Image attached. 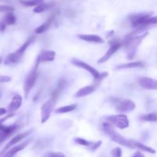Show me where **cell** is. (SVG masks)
<instances>
[{
	"instance_id": "obj_37",
	"label": "cell",
	"mask_w": 157,
	"mask_h": 157,
	"mask_svg": "<svg viewBox=\"0 0 157 157\" xmlns=\"http://www.w3.org/2000/svg\"><path fill=\"white\" fill-rule=\"evenodd\" d=\"M6 110L5 108H0V117L1 116H3L4 114H6Z\"/></svg>"
},
{
	"instance_id": "obj_21",
	"label": "cell",
	"mask_w": 157,
	"mask_h": 157,
	"mask_svg": "<svg viewBox=\"0 0 157 157\" xmlns=\"http://www.w3.org/2000/svg\"><path fill=\"white\" fill-rule=\"evenodd\" d=\"M134 147L135 149H138V150H140L142 151L147 152V153H152V154H155L156 153V150L154 149L151 148L150 147H147V146L144 145V144H141V143L137 142V141L135 140L134 142Z\"/></svg>"
},
{
	"instance_id": "obj_34",
	"label": "cell",
	"mask_w": 157,
	"mask_h": 157,
	"mask_svg": "<svg viewBox=\"0 0 157 157\" xmlns=\"http://www.w3.org/2000/svg\"><path fill=\"white\" fill-rule=\"evenodd\" d=\"M12 78L9 76H6V75H0V84L1 83H7L11 81Z\"/></svg>"
},
{
	"instance_id": "obj_12",
	"label": "cell",
	"mask_w": 157,
	"mask_h": 157,
	"mask_svg": "<svg viewBox=\"0 0 157 157\" xmlns=\"http://www.w3.org/2000/svg\"><path fill=\"white\" fill-rule=\"evenodd\" d=\"M55 58V52L53 51H43L42 52L38 55L36 58L37 64H40L43 62H48V61H53Z\"/></svg>"
},
{
	"instance_id": "obj_17",
	"label": "cell",
	"mask_w": 157,
	"mask_h": 157,
	"mask_svg": "<svg viewBox=\"0 0 157 157\" xmlns=\"http://www.w3.org/2000/svg\"><path fill=\"white\" fill-rule=\"evenodd\" d=\"M30 141H31L30 140H29L25 141V142L21 143V144H18V145L15 146V147H12V148L9 149V150H8V151L6 152V153H5V154L7 155V156L14 157V156H15L17 153H18L19 151H21L22 150H24V149L27 147L28 144H29Z\"/></svg>"
},
{
	"instance_id": "obj_42",
	"label": "cell",
	"mask_w": 157,
	"mask_h": 157,
	"mask_svg": "<svg viewBox=\"0 0 157 157\" xmlns=\"http://www.w3.org/2000/svg\"><path fill=\"white\" fill-rule=\"evenodd\" d=\"M0 1H1V0H0Z\"/></svg>"
},
{
	"instance_id": "obj_16",
	"label": "cell",
	"mask_w": 157,
	"mask_h": 157,
	"mask_svg": "<svg viewBox=\"0 0 157 157\" xmlns=\"http://www.w3.org/2000/svg\"><path fill=\"white\" fill-rule=\"evenodd\" d=\"M97 87L95 85H89L86 86V87H82V88L79 89V90L77 91V93L75 94V97L76 98H83V97L87 96V95L90 94L93 92L95 91Z\"/></svg>"
},
{
	"instance_id": "obj_28",
	"label": "cell",
	"mask_w": 157,
	"mask_h": 157,
	"mask_svg": "<svg viewBox=\"0 0 157 157\" xmlns=\"http://www.w3.org/2000/svg\"><path fill=\"white\" fill-rule=\"evenodd\" d=\"M107 76H108V73H107V72H104V73H101V75H100L99 78H98V79L94 80V85H95L97 87V86H98V84H99L100 83H101V81H102L104 79V78H107Z\"/></svg>"
},
{
	"instance_id": "obj_4",
	"label": "cell",
	"mask_w": 157,
	"mask_h": 157,
	"mask_svg": "<svg viewBox=\"0 0 157 157\" xmlns=\"http://www.w3.org/2000/svg\"><path fill=\"white\" fill-rule=\"evenodd\" d=\"M112 104L117 111L122 113L133 111L136 107V104L131 100L121 99V98H111Z\"/></svg>"
},
{
	"instance_id": "obj_24",
	"label": "cell",
	"mask_w": 157,
	"mask_h": 157,
	"mask_svg": "<svg viewBox=\"0 0 157 157\" xmlns=\"http://www.w3.org/2000/svg\"><path fill=\"white\" fill-rule=\"evenodd\" d=\"M44 0H19L20 3L21 5L27 7H31V6H38V5L43 3Z\"/></svg>"
},
{
	"instance_id": "obj_27",
	"label": "cell",
	"mask_w": 157,
	"mask_h": 157,
	"mask_svg": "<svg viewBox=\"0 0 157 157\" xmlns=\"http://www.w3.org/2000/svg\"><path fill=\"white\" fill-rule=\"evenodd\" d=\"M43 157H66L65 155L61 152H48L45 153Z\"/></svg>"
},
{
	"instance_id": "obj_11",
	"label": "cell",
	"mask_w": 157,
	"mask_h": 157,
	"mask_svg": "<svg viewBox=\"0 0 157 157\" xmlns=\"http://www.w3.org/2000/svg\"><path fill=\"white\" fill-rule=\"evenodd\" d=\"M140 87L146 90H157V80L147 77H142L138 81Z\"/></svg>"
},
{
	"instance_id": "obj_35",
	"label": "cell",
	"mask_w": 157,
	"mask_h": 157,
	"mask_svg": "<svg viewBox=\"0 0 157 157\" xmlns=\"http://www.w3.org/2000/svg\"><path fill=\"white\" fill-rule=\"evenodd\" d=\"M132 157H145V156H144V155L140 151H137L133 155V156Z\"/></svg>"
},
{
	"instance_id": "obj_18",
	"label": "cell",
	"mask_w": 157,
	"mask_h": 157,
	"mask_svg": "<svg viewBox=\"0 0 157 157\" xmlns=\"http://www.w3.org/2000/svg\"><path fill=\"white\" fill-rule=\"evenodd\" d=\"M145 66L143 61H133V62L127 63V64H120L117 66V70H121V69H130V68H137V67H144Z\"/></svg>"
},
{
	"instance_id": "obj_13",
	"label": "cell",
	"mask_w": 157,
	"mask_h": 157,
	"mask_svg": "<svg viewBox=\"0 0 157 157\" xmlns=\"http://www.w3.org/2000/svg\"><path fill=\"white\" fill-rule=\"evenodd\" d=\"M22 103V98L20 95L16 94L12 98L9 107H8V110L9 112H14L20 108Z\"/></svg>"
},
{
	"instance_id": "obj_6",
	"label": "cell",
	"mask_w": 157,
	"mask_h": 157,
	"mask_svg": "<svg viewBox=\"0 0 157 157\" xmlns=\"http://www.w3.org/2000/svg\"><path fill=\"white\" fill-rule=\"evenodd\" d=\"M107 122L110 123V124L116 126L117 127L120 129L127 128L130 125V121H129L128 117L124 114L119 115H112L107 117Z\"/></svg>"
},
{
	"instance_id": "obj_32",
	"label": "cell",
	"mask_w": 157,
	"mask_h": 157,
	"mask_svg": "<svg viewBox=\"0 0 157 157\" xmlns=\"http://www.w3.org/2000/svg\"><path fill=\"white\" fill-rule=\"evenodd\" d=\"M11 136V135L8 134V133H5V132L0 130V145L4 142L6 140H7L8 138H9Z\"/></svg>"
},
{
	"instance_id": "obj_10",
	"label": "cell",
	"mask_w": 157,
	"mask_h": 157,
	"mask_svg": "<svg viewBox=\"0 0 157 157\" xmlns=\"http://www.w3.org/2000/svg\"><path fill=\"white\" fill-rule=\"evenodd\" d=\"M74 141H75L76 144H79V145L86 147L90 151L92 152L96 151V150L101 147V144H102V142H101V140L97 141V142H93V141H88L87 140H84L81 137L75 138Z\"/></svg>"
},
{
	"instance_id": "obj_7",
	"label": "cell",
	"mask_w": 157,
	"mask_h": 157,
	"mask_svg": "<svg viewBox=\"0 0 157 157\" xmlns=\"http://www.w3.org/2000/svg\"><path fill=\"white\" fill-rule=\"evenodd\" d=\"M55 100L51 98L43 104L41 108V122L44 124L50 118L51 114L54 110L55 105Z\"/></svg>"
},
{
	"instance_id": "obj_15",
	"label": "cell",
	"mask_w": 157,
	"mask_h": 157,
	"mask_svg": "<svg viewBox=\"0 0 157 157\" xmlns=\"http://www.w3.org/2000/svg\"><path fill=\"white\" fill-rule=\"evenodd\" d=\"M78 38L83 41H88V42L98 43V44H102L104 43V39L99 35H78Z\"/></svg>"
},
{
	"instance_id": "obj_29",
	"label": "cell",
	"mask_w": 157,
	"mask_h": 157,
	"mask_svg": "<svg viewBox=\"0 0 157 157\" xmlns=\"http://www.w3.org/2000/svg\"><path fill=\"white\" fill-rule=\"evenodd\" d=\"M112 157H122V150L120 147H116L111 151Z\"/></svg>"
},
{
	"instance_id": "obj_41",
	"label": "cell",
	"mask_w": 157,
	"mask_h": 157,
	"mask_svg": "<svg viewBox=\"0 0 157 157\" xmlns=\"http://www.w3.org/2000/svg\"><path fill=\"white\" fill-rule=\"evenodd\" d=\"M1 95H2V93H1V90H0V98H1Z\"/></svg>"
},
{
	"instance_id": "obj_39",
	"label": "cell",
	"mask_w": 157,
	"mask_h": 157,
	"mask_svg": "<svg viewBox=\"0 0 157 157\" xmlns=\"http://www.w3.org/2000/svg\"><path fill=\"white\" fill-rule=\"evenodd\" d=\"M2 57H0V64H2Z\"/></svg>"
},
{
	"instance_id": "obj_25",
	"label": "cell",
	"mask_w": 157,
	"mask_h": 157,
	"mask_svg": "<svg viewBox=\"0 0 157 157\" xmlns=\"http://www.w3.org/2000/svg\"><path fill=\"white\" fill-rule=\"evenodd\" d=\"M140 119L144 121H148V122H156L157 121V114L156 113H147L144 114L140 117Z\"/></svg>"
},
{
	"instance_id": "obj_23",
	"label": "cell",
	"mask_w": 157,
	"mask_h": 157,
	"mask_svg": "<svg viewBox=\"0 0 157 157\" xmlns=\"http://www.w3.org/2000/svg\"><path fill=\"white\" fill-rule=\"evenodd\" d=\"M3 21L6 23V25H12L16 22V17L12 12H8L4 17Z\"/></svg>"
},
{
	"instance_id": "obj_36",
	"label": "cell",
	"mask_w": 157,
	"mask_h": 157,
	"mask_svg": "<svg viewBox=\"0 0 157 157\" xmlns=\"http://www.w3.org/2000/svg\"><path fill=\"white\" fill-rule=\"evenodd\" d=\"M6 23L4 22V21H1V22H0V30L2 31H2H4L5 29H6Z\"/></svg>"
},
{
	"instance_id": "obj_9",
	"label": "cell",
	"mask_w": 157,
	"mask_h": 157,
	"mask_svg": "<svg viewBox=\"0 0 157 157\" xmlns=\"http://www.w3.org/2000/svg\"><path fill=\"white\" fill-rule=\"evenodd\" d=\"M34 130H27V131L24 132V133H19V134H17L16 136H14L13 138H12V140H11L10 141H9V143H8L7 144H6V147H4V149H3L2 150V152L0 153V155L3 154V153H5V152L6 151H8V150H9L10 148H12V147H14V146L15 145V144H17L18 143L21 142L22 140H24L25 138L27 137L28 136H29V135L31 134V133L33 132Z\"/></svg>"
},
{
	"instance_id": "obj_38",
	"label": "cell",
	"mask_w": 157,
	"mask_h": 157,
	"mask_svg": "<svg viewBox=\"0 0 157 157\" xmlns=\"http://www.w3.org/2000/svg\"><path fill=\"white\" fill-rule=\"evenodd\" d=\"M4 126H5V125H3V124H2L1 122H0V130H2V128H3V127H4Z\"/></svg>"
},
{
	"instance_id": "obj_30",
	"label": "cell",
	"mask_w": 157,
	"mask_h": 157,
	"mask_svg": "<svg viewBox=\"0 0 157 157\" xmlns=\"http://www.w3.org/2000/svg\"><path fill=\"white\" fill-rule=\"evenodd\" d=\"M14 8L9 6H2L0 5V12H12Z\"/></svg>"
},
{
	"instance_id": "obj_33",
	"label": "cell",
	"mask_w": 157,
	"mask_h": 157,
	"mask_svg": "<svg viewBox=\"0 0 157 157\" xmlns=\"http://www.w3.org/2000/svg\"><path fill=\"white\" fill-rule=\"evenodd\" d=\"M153 25H157V15L154 17H150L148 20L147 21V25L150 26Z\"/></svg>"
},
{
	"instance_id": "obj_8",
	"label": "cell",
	"mask_w": 157,
	"mask_h": 157,
	"mask_svg": "<svg viewBox=\"0 0 157 157\" xmlns=\"http://www.w3.org/2000/svg\"><path fill=\"white\" fill-rule=\"evenodd\" d=\"M71 63L74 64V65L76 66V67H80V68H82L84 69V70H86L87 71H88L89 73L94 77V80L98 79V78L100 77V75H101V73H100L97 69H95L94 67L90 66V64L81 61V60L76 59V58H73V59L71 60Z\"/></svg>"
},
{
	"instance_id": "obj_22",
	"label": "cell",
	"mask_w": 157,
	"mask_h": 157,
	"mask_svg": "<svg viewBox=\"0 0 157 157\" xmlns=\"http://www.w3.org/2000/svg\"><path fill=\"white\" fill-rule=\"evenodd\" d=\"M35 39H36V37L32 36L31 38H29V39H28L27 41H26L25 42L24 44H23L22 45H21V47H20L17 51H18L20 54H21V55H24V53L25 52V51L27 50L28 48H29V46H30L31 44H32V43L35 41Z\"/></svg>"
},
{
	"instance_id": "obj_14",
	"label": "cell",
	"mask_w": 157,
	"mask_h": 157,
	"mask_svg": "<svg viewBox=\"0 0 157 157\" xmlns=\"http://www.w3.org/2000/svg\"><path fill=\"white\" fill-rule=\"evenodd\" d=\"M23 55L20 54L18 51L13 52V53H11L6 57V59L5 61V64H7V65H10V64H16V63L19 62L21 61V59L22 58Z\"/></svg>"
},
{
	"instance_id": "obj_1",
	"label": "cell",
	"mask_w": 157,
	"mask_h": 157,
	"mask_svg": "<svg viewBox=\"0 0 157 157\" xmlns=\"http://www.w3.org/2000/svg\"><path fill=\"white\" fill-rule=\"evenodd\" d=\"M148 32H144L141 35H134V36H130V35H127L123 41V47L124 48L127 56L129 59H133L136 55V52H137L138 47L141 44L143 40L147 36Z\"/></svg>"
},
{
	"instance_id": "obj_19",
	"label": "cell",
	"mask_w": 157,
	"mask_h": 157,
	"mask_svg": "<svg viewBox=\"0 0 157 157\" xmlns=\"http://www.w3.org/2000/svg\"><path fill=\"white\" fill-rule=\"evenodd\" d=\"M55 15H52V16H51L50 18H49L48 19L45 21V22L43 23L42 25H41L39 27H38L36 29H35V33L42 34V33H44V32H45L46 31H47L48 29L50 28V26L52 25V22H53L54 20H55Z\"/></svg>"
},
{
	"instance_id": "obj_26",
	"label": "cell",
	"mask_w": 157,
	"mask_h": 157,
	"mask_svg": "<svg viewBox=\"0 0 157 157\" xmlns=\"http://www.w3.org/2000/svg\"><path fill=\"white\" fill-rule=\"evenodd\" d=\"M51 7V4H46V3H41V4L38 5V6L34 9L33 12L35 13H41V12H44L47 9H48Z\"/></svg>"
},
{
	"instance_id": "obj_20",
	"label": "cell",
	"mask_w": 157,
	"mask_h": 157,
	"mask_svg": "<svg viewBox=\"0 0 157 157\" xmlns=\"http://www.w3.org/2000/svg\"><path fill=\"white\" fill-rule=\"evenodd\" d=\"M78 105L75 104H71V105H67V106H64V107H61L57 108L56 110H55V113H68V112L73 111L75 110V109L77 108Z\"/></svg>"
},
{
	"instance_id": "obj_2",
	"label": "cell",
	"mask_w": 157,
	"mask_h": 157,
	"mask_svg": "<svg viewBox=\"0 0 157 157\" xmlns=\"http://www.w3.org/2000/svg\"><path fill=\"white\" fill-rule=\"evenodd\" d=\"M103 131L113 141L117 144H120L124 147H128L130 149H135L134 147V142L135 140H128L125 138L124 136H121L120 133H118L116 130L113 129L111 124L110 123H104L102 125Z\"/></svg>"
},
{
	"instance_id": "obj_3",
	"label": "cell",
	"mask_w": 157,
	"mask_h": 157,
	"mask_svg": "<svg viewBox=\"0 0 157 157\" xmlns=\"http://www.w3.org/2000/svg\"><path fill=\"white\" fill-rule=\"evenodd\" d=\"M38 66H39V64L35 63V65L34 66L32 70L27 75H26L25 79V82H24V94H25V98H28L29 94H30L31 90H32V89L33 88L37 79H38Z\"/></svg>"
},
{
	"instance_id": "obj_5",
	"label": "cell",
	"mask_w": 157,
	"mask_h": 157,
	"mask_svg": "<svg viewBox=\"0 0 157 157\" xmlns=\"http://www.w3.org/2000/svg\"><path fill=\"white\" fill-rule=\"evenodd\" d=\"M109 45H110V48L107 51L105 55H104V56L101 57L98 61V63H99V64H102V63L108 61L121 47H123V41L117 38H112L111 40L109 41Z\"/></svg>"
},
{
	"instance_id": "obj_40",
	"label": "cell",
	"mask_w": 157,
	"mask_h": 157,
	"mask_svg": "<svg viewBox=\"0 0 157 157\" xmlns=\"http://www.w3.org/2000/svg\"><path fill=\"white\" fill-rule=\"evenodd\" d=\"M2 157H12V156H7V155L4 154V156H3Z\"/></svg>"
},
{
	"instance_id": "obj_31",
	"label": "cell",
	"mask_w": 157,
	"mask_h": 157,
	"mask_svg": "<svg viewBox=\"0 0 157 157\" xmlns=\"http://www.w3.org/2000/svg\"><path fill=\"white\" fill-rule=\"evenodd\" d=\"M66 87H67V81L64 79H61L59 81V82H58V86L57 89L61 92V90H64Z\"/></svg>"
}]
</instances>
